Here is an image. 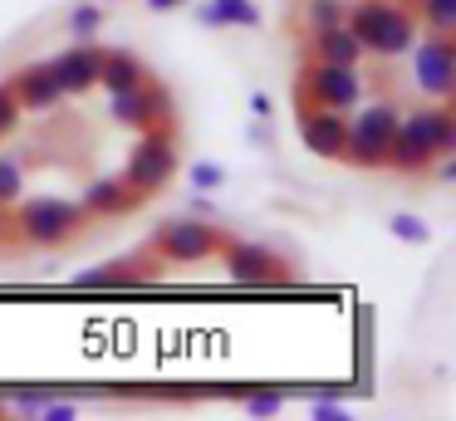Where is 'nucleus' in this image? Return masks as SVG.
Instances as JSON below:
<instances>
[{"label":"nucleus","mask_w":456,"mask_h":421,"mask_svg":"<svg viewBox=\"0 0 456 421\" xmlns=\"http://www.w3.org/2000/svg\"><path fill=\"white\" fill-rule=\"evenodd\" d=\"M456 152V113L452 108H417V113H397L393 147H387V166L403 176L432 172L436 157Z\"/></svg>","instance_id":"nucleus-1"},{"label":"nucleus","mask_w":456,"mask_h":421,"mask_svg":"<svg viewBox=\"0 0 456 421\" xmlns=\"http://www.w3.org/2000/svg\"><path fill=\"white\" fill-rule=\"evenodd\" d=\"M344 25L354 29L363 54L397 59V54H407L412 39H417V10L403 5V0H358V5H348Z\"/></svg>","instance_id":"nucleus-2"},{"label":"nucleus","mask_w":456,"mask_h":421,"mask_svg":"<svg viewBox=\"0 0 456 421\" xmlns=\"http://www.w3.org/2000/svg\"><path fill=\"white\" fill-rule=\"evenodd\" d=\"M84 225H89V215H84V206L69 201V196H25L20 211L11 215V231L20 235L25 245H35V250H60V245H69Z\"/></svg>","instance_id":"nucleus-3"},{"label":"nucleus","mask_w":456,"mask_h":421,"mask_svg":"<svg viewBox=\"0 0 456 421\" xmlns=\"http://www.w3.org/2000/svg\"><path fill=\"white\" fill-rule=\"evenodd\" d=\"M177 176V123H152L138 133V147L128 157V172L123 182L138 191V201L167 191V182Z\"/></svg>","instance_id":"nucleus-4"},{"label":"nucleus","mask_w":456,"mask_h":421,"mask_svg":"<svg viewBox=\"0 0 456 421\" xmlns=\"http://www.w3.org/2000/svg\"><path fill=\"white\" fill-rule=\"evenodd\" d=\"M393 127H397V108L393 103H368L348 117V142H344V162L358 172H378L387 166V147H393Z\"/></svg>","instance_id":"nucleus-5"},{"label":"nucleus","mask_w":456,"mask_h":421,"mask_svg":"<svg viewBox=\"0 0 456 421\" xmlns=\"http://www.w3.org/2000/svg\"><path fill=\"white\" fill-rule=\"evenodd\" d=\"M295 103L299 108H338V113H354L363 103V78L358 69L344 64H309L305 74L295 78Z\"/></svg>","instance_id":"nucleus-6"},{"label":"nucleus","mask_w":456,"mask_h":421,"mask_svg":"<svg viewBox=\"0 0 456 421\" xmlns=\"http://www.w3.org/2000/svg\"><path fill=\"white\" fill-rule=\"evenodd\" d=\"M221 240H226V235H221L216 225L191 221V215H172V221H162L158 231H152V255L177 260V264H201L221 250Z\"/></svg>","instance_id":"nucleus-7"},{"label":"nucleus","mask_w":456,"mask_h":421,"mask_svg":"<svg viewBox=\"0 0 456 421\" xmlns=\"http://www.w3.org/2000/svg\"><path fill=\"white\" fill-rule=\"evenodd\" d=\"M113 103H109V113H113V123H123V127H133V133H142V127H152V123H172V113H177V103H172V88L162 84V78H142V84H133V88H118V93H109Z\"/></svg>","instance_id":"nucleus-8"},{"label":"nucleus","mask_w":456,"mask_h":421,"mask_svg":"<svg viewBox=\"0 0 456 421\" xmlns=\"http://www.w3.org/2000/svg\"><path fill=\"white\" fill-rule=\"evenodd\" d=\"M412 78L427 98H452L456 93V39L427 29L412 54Z\"/></svg>","instance_id":"nucleus-9"},{"label":"nucleus","mask_w":456,"mask_h":421,"mask_svg":"<svg viewBox=\"0 0 456 421\" xmlns=\"http://www.w3.org/2000/svg\"><path fill=\"white\" fill-rule=\"evenodd\" d=\"M221 260H226V274L236 284H280V279H289V270L280 264V255H270L265 245H256V240H221Z\"/></svg>","instance_id":"nucleus-10"},{"label":"nucleus","mask_w":456,"mask_h":421,"mask_svg":"<svg viewBox=\"0 0 456 421\" xmlns=\"http://www.w3.org/2000/svg\"><path fill=\"white\" fill-rule=\"evenodd\" d=\"M299 137L314 157L324 162H344V142H348V113L338 108H299Z\"/></svg>","instance_id":"nucleus-11"},{"label":"nucleus","mask_w":456,"mask_h":421,"mask_svg":"<svg viewBox=\"0 0 456 421\" xmlns=\"http://www.w3.org/2000/svg\"><path fill=\"white\" fill-rule=\"evenodd\" d=\"M99 59H103V49H94V45H74V49H64V54L45 59V69L54 74L60 93H64V98H74V93H89V88L99 84Z\"/></svg>","instance_id":"nucleus-12"},{"label":"nucleus","mask_w":456,"mask_h":421,"mask_svg":"<svg viewBox=\"0 0 456 421\" xmlns=\"http://www.w3.org/2000/svg\"><path fill=\"white\" fill-rule=\"evenodd\" d=\"M79 206H84V215H89V221H113V215L138 211L142 201H138V191H133L123 176H94V182L84 186Z\"/></svg>","instance_id":"nucleus-13"},{"label":"nucleus","mask_w":456,"mask_h":421,"mask_svg":"<svg viewBox=\"0 0 456 421\" xmlns=\"http://www.w3.org/2000/svg\"><path fill=\"white\" fill-rule=\"evenodd\" d=\"M15 93V103H20V113H50L54 103H60V84H54V74L45 64H30V69H20V74L5 84Z\"/></svg>","instance_id":"nucleus-14"},{"label":"nucleus","mask_w":456,"mask_h":421,"mask_svg":"<svg viewBox=\"0 0 456 421\" xmlns=\"http://www.w3.org/2000/svg\"><path fill=\"white\" fill-rule=\"evenodd\" d=\"M309 45H314V59H319V64H344V69H358V64H363V45L354 39V29H348V25L309 29Z\"/></svg>","instance_id":"nucleus-15"},{"label":"nucleus","mask_w":456,"mask_h":421,"mask_svg":"<svg viewBox=\"0 0 456 421\" xmlns=\"http://www.w3.org/2000/svg\"><path fill=\"white\" fill-rule=\"evenodd\" d=\"M148 78V64H142L133 49H103L99 59V84L109 88V93H118V88H133Z\"/></svg>","instance_id":"nucleus-16"},{"label":"nucleus","mask_w":456,"mask_h":421,"mask_svg":"<svg viewBox=\"0 0 456 421\" xmlns=\"http://www.w3.org/2000/svg\"><path fill=\"white\" fill-rule=\"evenodd\" d=\"M201 25H236V29H250L260 25V10L250 5V0H207V5L197 10Z\"/></svg>","instance_id":"nucleus-17"},{"label":"nucleus","mask_w":456,"mask_h":421,"mask_svg":"<svg viewBox=\"0 0 456 421\" xmlns=\"http://www.w3.org/2000/svg\"><path fill=\"white\" fill-rule=\"evenodd\" d=\"M417 15L432 35H456V0H417Z\"/></svg>","instance_id":"nucleus-18"},{"label":"nucleus","mask_w":456,"mask_h":421,"mask_svg":"<svg viewBox=\"0 0 456 421\" xmlns=\"http://www.w3.org/2000/svg\"><path fill=\"white\" fill-rule=\"evenodd\" d=\"M103 5L99 0H79V5L69 10V15H64V25H69V35H79V39H89V35H99L103 29Z\"/></svg>","instance_id":"nucleus-19"},{"label":"nucleus","mask_w":456,"mask_h":421,"mask_svg":"<svg viewBox=\"0 0 456 421\" xmlns=\"http://www.w3.org/2000/svg\"><path fill=\"white\" fill-rule=\"evenodd\" d=\"M20 196H25V166H20V157L0 152V206H15Z\"/></svg>","instance_id":"nucleus-20"},{"label":"nucleus","mask_w":456,"mask_h":421,"mask_svg":"<svg viewBox=\"0 0 456 421\" xmlns=\"http://www.w3.org/2000/svg\"><path fill=\"white\" fill-rule=\"evenodd\" d=\"M387 231H393L403 245H427V240H432V225H427V221H417L412 211H397L393 221H387Z\"/></svg>","instance_id":"nucleus-21"},{"label":"nucleus","mask_w":456,"mask_h":421,"mask_svg":"<svg viewBox=\"0 0 456 421\" xmlns=\"http://www.w3.org/2000/svg\"><path fill=\"white\" fill-rule=\"evenodd\" d=\"M344 15H348V5H344V0H309V10H305L309 29H324V25H344Z\"/></svg>","instance_id":"nucleus-22"},{"label":"nucleus","mask_w":456,"mask_h":421,"mask_svg":"<svg viewBox=\"0 0 456 421\" xmlns=\"http://www.w3.org/2000/svg\"><path fill=\"white\" fill-rule=\"evenodd\" d=\"M187 182L197 186V191H221V182H226V166H221V162H207V157H201V162L187 166Z\"/></svg>","instance_id":"nucleus-23"},{"label":"nucleus","mask_w":456,"mask_h":421,"mask_svg":"<svg viewBox=\"0 0 456 421\" xmlns=\"http://www.w3.org/2000/svg\"><path fill=\"white\" fill-rule=\"evenodd\" d=\"M15 123H20V103H15V93L5 84H0V137L15 133Z\"/></svg>","instance_id":"nucleus-24"},{"label":"nucleus","mask_w":456,"mask_h":421,"mask_svg":"<svg viewBox=\"0 0 456 421\" xmlns=\"http://www.w3.org/2000/svg\"><path fill=\"white\" fill-rule=\"evenodd\" d=\"M35 417H40V421H74V417H79V407H74V401H50V397H45Z\"/></svg>","instance_id":"nucleus-25"},{"label":"nucleus","mask_w":456,"mask_h":421,"mask_svg":"<svg viewBox=\"0 0 456 421\" xmlns=\"http://www.w3.org/2000/svg\"><path fill=\"white\" fill-rule=\"evenodd\" d=\"M309 421H348V407L344 401H314V407H309Z\"/></svg>","instance_id":"nucleus-26"},{"label":"nucleus","mask_w":456,"mask_h":421,"mask_svg":"<svg viewBox=\"0 0 456 421\" xmlns=\"http://www.w3.org/2000/svg\"><path fill=\"white\" fill-rule=\"evenodd\" d=\"M280 407H285L280 392H260V397H250V417H275Z\"/></svg>","instance_id":"nucleus-27"},{"label":"nucleus","mask_w":456,"mask_h":421,"mask_svg":"<svg viewBox=\"0 0 456 421\" xmlns=\"http://www.w3.org/2000/svg\"><path fill=\"white\" fill-rule=\"evenodd\" d=\"M246 137H250V142H256V147H270V142H275V133H270V117H256Z\"/></svg>","instance_id":"nucleus-28"},{"label":"nucleus","mask_w":456,"mask_h":421,"mask_svg":"<svg viewBox=\"0 0 456 421\" xmlns=\"http://www.w3.org/2000/svg\"><path fill=\"white\" fill-rule=\"evenodd\" d=\"M250 113H256V117H270V113H275V103H270L265 88H256V93H250Z\"/></svg>","instance_id":"nucleus-29"},{"label":"nucleus","mask_w":456,"mask_h":421,"mask_svg":"<svg viewBox=\"0 0 456 421\" xmlns=\"http://www.w3.org/2000/svg\"><path fill=\"white\" fill-rule=\"evenodd\" d=\"M40 392H20V397H15V407H20V411H30V417H35V411H40Z\"/></svg>","instance_id":"nucleus-30"},{"label":"nucleus","mask_w":456,"mask_h":421,"mask_svg":"<svg viewBox=\"0 0 456 421\" xmlns=\"http://www.w3.org/2000/svg\"><path fill=\"white\" fill-rule=\"evenodd\" d=\"M142 5H148L152 15H167V10H182L187 0H142Z\"/></svg>","instance_id":"nucleus-31"},{"label":"nucleus","mask_w":456,"mask_h":421,"mask_svg":"<svg viewBox=\"0 0 456 421\" xmlns=\"http://www.w3.org/2000/svg\"><path fill=\"white\" fill-rule=\"evenodd\" d=\"M5 235H11V211L0 206V245H5Z\"/></svg>","instance_id":"nucleus-32"}]
</instances>
